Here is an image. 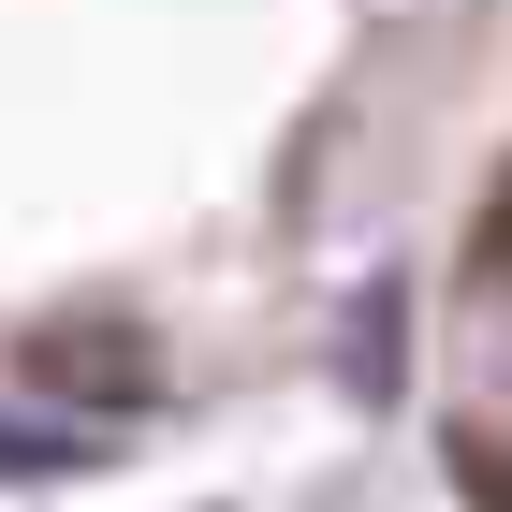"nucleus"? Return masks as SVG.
I'll return each mask as SVG.
<instances>
[{"instance_id":"nucleus-2","label":"nucleus","mask_w":512,"mask_h":512,"mask_svg":"<svg viewBox=\"0 0 512 512\" xmlns=\"http://www.w3.org/2000/svg\"><path fill=\"white\" fill-rule=\"evenodd\" d=\"M410 410H425V469L454 512H512V118L454 161L425 249V308H410Z\"/></svg>"},{"instance_id":"nucleus-1","label":"nucleus","mask_w":512,"mask_h":512,"mask_svg":"<svg viewBox=\"0 0 512 512\" xmlns=\"http://www.w3.org/2000/svg\"><path fill=\"white\" fill-rule=\"evenodd\" d=\"M483 0H0V410H191L439 191Z\"/></svg>"}]
</instances>
